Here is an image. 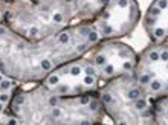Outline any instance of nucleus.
<instances>
[{
  "label": "nucleus",
  "mask_w": 168,
  "mask_h": 125,
  "mask_svg": "<svg viewBox=\"0 0 168 125\" xmlns=\"http://www.w3.org/2000/svg\"><path fill=\"white\" fill-rule=\"evenodd\" d=\"M127 98H129L130 101H136V99L142 98V89H141V87H132V89H129Z\"/></svg>",
  "instance_id": "1"
},
{
  "label": "nucleus",
  "mask_w": 168,
  "mask_h": 125,
  "mask_svg": "<svg viewBox=\"0 0 168 125\" xmlns=\"http://www.w3.org/2000/svg\"><path fill=\"white\" fill-rule=\"evenodd\" d=\"M99 37H101V35H99V32H98L96 29H90V31H89V34L86 35V38H87V41H86V43H87L89 46L95 44V43L99 41Z\"/></svg>",
  "instance_id": "2"
},
{
  "label": "nucleus",
  "mask_w": 168,
  "mask_h": 125,
  "mask_svg": "<svg viewBox=\"0 0 168 125\" xmlns=\"http://www.w3.org/2000/svg\"><path fill=\"white\" fill-rule=\"evenodd\" d=\"M99 102H102L104 105H115V104H116V99L113 98V95H112V93L104 91V93L101 95V101H99Z\"/></svg>",
  "instance_id": "3"
},
{
  "label": "nucleus",
  "mask_w": 168,
  "mask_h": 125,
  "mask_svg": "<svg viewBox=\"0 0 168 125\" xmlns=\"http://www.w3.org/2000/svg\"><path fill=\"white\" fill-rule=\"evenodd\" d=\"M57 40H58V43H60V44H69V43H71V40H72V34H71V32H67V31L60 32L58 37H57Z\"/></svg>",
  "instance_id": "4"
},
{
  "label": "nucleus",
  "mask_w": 168,
  "mask_h": 125,
  "mask_svg": "<svg viewBox=\"0 0 168 125\" xmlns=\"http://www.w3.org/2000/svg\"><path fill=\"white\" fill-rule=\"evenodd\" d=\"M133 102H134V108H136L138 112H144L145 108H148V102H147L145 98H139V99H136V101H133Z\"/></svg>",
  "instance_id": "5"
},
{
  "label": "nucleus",
  "mask_w": 168,
  "mask_h": 125,
  "mask_svg": "<svg viewBox=\"0 0 168 125\" xmlns=\"http://www.w3.org/2000/svg\"><path fill=\"white\" fill-rule=\"evenodd\" d=\"M87 108H89V112L96 113L98 110H101V102H99L96 98H93V99H90V101H89V104H87Z\"/></svg>",
  "instance_id": "6"
},
{
  "label": "nucleus",
  "mask_w": 168,
  "mask_h": 125,
  "mask_svg": "<svg viewBox=\"0 0 168 125\" xmlns=\"http://www.w3.org/2000/svg\"><path fill=\"white\" fill-rule=\"evenodd\" d=\"M52 67H54V64L50 60H48V58L40 60V70L41 72H49V70H52Z\"/></svg>",
  "instance_id": "7"
},
{
  "label": "nucleus",
  "mask_w": 168,
  "mask_h": 125,
  "mask_svg": "<svg viewBox=\"0 0 168 125\" xmlns=\"http://www.w3.org/2000/svg\"><path fill=\"white\" fill-rule=\"evenodd\" d=\"M106 64H108L107 57H106L104 54H98V55L95 57V66H98V67H104Z\"/></svg>",
  "instance_id": "8"
},
{
  "label": "nucleus",
  "mask_w": 168,
  "mask_h": 125,
  "mask_svg": "<svg viewBox=\"0 0 168 125\" xmlns=\"http://www.w3.org/2000/svg\"><path fill=\"white\" fill-rule=\"evenodd\" d=\"M148 86H150V90L155 91V93L162 90V81H159V80H151L148 82Z\"/></svg>",
  "instance_id": "9"
},
{
  "label": "nucleus",
  "mask_w": 168,
  "mask_h": 125,
  "mask_svg": "<svg viewBox=\"0 0 168 125\" xmlns=\"http://www.w3.org/2000/svg\"><path fill=\"white\" fill-rule=\"evenodd\" d=\"M138 84H141V86H148V82L151 81V76H150V73H142V75H138Z\"/></svg>",
  "instance_id": "10"
},
{
  "label": "nucleus",
  "mask_w": 168,
  "mask_h": 125,
  "mask_svg": "<svg viewBox=\"0 0 168 125\" xmlns=\"http://www.w3.org/2000/svg\"><path fill=\"white\" fill-rule=\"evenodd\" d=\"M50 117L52 119H60V117H63V108L61 107H52L50 108Z\"/></svg>",
  "instance_id": "11"
},
{
  "label": "nucleus",
  "mask_w": 168,
  "mask_h": 125,
  "mask_svg": "<svg viewBox=\"0 0 168 125\" xmlns=\"http://www.w3.org/2000/svg\"><path fill=\"white\" fill-rule=\"evenodd\" d=\"M160 14H162V11H159L156 6H155V3H153V5L148 8V14H147V17H151V18H155V20H156Z\"/></svg>",
  "instance_id": "12"
},
{
  "label": "nucleus",
  "mask_w": 168,
  "mask_h": 125,
  "mask_svg": "<svg viewBox=\"0 0 168 125\" xmlns=\"http://www.w3.org/2000/svg\"><path fill=\"white\" fill-rule=\"evenodd\" d=\"M52 22L55 24H61L64 22V12H52Z\"/></svg>",
  "instance_id": "13"
},
{
  "label": "nucleus",
  "mask_w": 168,
  "mask_h": 125,
  "mask_svg": "<svg viewBox=\"0 0 168 125\" xmlns=\"http://www.w3.org/2000/svg\"><path fill=\"white\" fill-rule=\"evenodd\" d=\"M60 81H61L60 75H57V73H52V75H50V76L48 78V84H49V86H58V84H60Z\"/></svg>",
  "instance_id": "14"
},
{
  "label": "nucleus",
  "mask_w": 168,
  "mask_h": 125,
  "mask_svg": "<svg viewBox=\"0 0 168 125\" xmlns=\"http://www.w3.org/2000/svg\"><path fill=\"white\" fill-rule=\"evenodd\" d=\"M81 72H83V69H81L80 64H73V66H71V69H69V73H71L72 76H78V75H81Z\"/></svg>",
  "instance_id": "15"
},
{
  "label": "nucleus",
  "mask_w": 168,
  "mask_h": 125,
  "mask_svg": "<svg viewBox=\"0 0 168 125\" xmlns=\"http://www.w3.org/2000/svg\"><path fill=\"white\" fill-rule=\"evenodd\" d=\"M148 60H150V63H156V61H159V50L151 49V50L148 52Z\"/></svg>",
  "instance_id": "16"
},
{
  "label": "nucleus",
  "mask_w": 168,
  "mask_h": 125,
  "mask_svg": "<svg viewBox=\"0 0 168 125\" xmlns=\"http://www.w3.org/2000/svg\"><path fill=\"white\" fill-rule=\"evenodd\" d=\"M11 81H8V80H3L2 81V82H0V91H2V93H6V91L9 90V89H11Z\"/></svg>",
  "instance_id": "17"
},
{
  "label": "nucleus",
  "mask_w": 168,
  "mask_h": 125,
  "mask_svg": "<svg viewBox=\"0 0 168 125\" xmlns=\"http://www.w3.org/2000/svg\"><path fill=\"white\" fill-rule=\"evenodd\" d=\"M84 73H86V76H95L96 78L95 66H86V67H84Z\"/></svg>",
  "instance_id": "18"
},
{
  "label": "nucleus",
  "mask_w": 168,
  "mask_h": 125,
  "mask_svg": "<svg viewBox=\"0 0 168 125\" xmlns=\"http://www.w3.org/2000/svg\"><path fill=\"white\" fill-rule=\"evenodd\" d=\"M102 73L107 75V76L113 75V73H115V66H113V64H106V66L102 67Z\"/></svg>",
  "instance_id": "19"
},
{
  "label": "nucleus",
  "mask_w": 168,
  "mask_h": 125,
  "mask_svg": "<svg viewBox=\"0 0 168 125\" xmlns=\"http://www.w3.org/2000/svg\"><path fill=\"white\" fill-rule=\"evenodd\" d=\"M165 35H167L165 28H157V29H155V32H153V37H156V38H164Z\"/></svg>",
  "instance_id": "20"
},
{
  "label": "nucleus",
  "mask_w": 168,
  "mask_h": 125,
  "mask_svg": "<svg viewBox=\"0 0 168 125\" xmlns=\"http://www.w3.org/2000/svg\"><path fill=\"white\" fill-rule=\"evenodd\" d=\"M95 81H96L95 76H84L83 84H84V86H87V87H92V86L95 84Z\"/></svg>",
  "instance_id": "21"
},
{
  "label": "nucleus",
  "mask_w": 168,
  "mask_h": 125,
  "mask_svg": "<svg viewBox=\"0 0 168 125\" xmlns=\"http://www.w3.org/2000/svg\"><path fill=\"white\" fill-rule=\"evenodd\" d=\"M89 49V44L87 43H80V44L75 46V50H76V54H83V52H86Z\"/></svg>",
  "instance_id": "22"
},
{
  "label": "nucleus",
  "mask_w": 168,
  "mask_h": 125,
  "mask_svg": "<svg viewBox=\"0 0 168 125\" xmlns=\"http://www.w3.org/2000/svg\"><path fill=\"white\" fill-rule=\"evenodd\" d=\"M167 0H157L156 3H155V6H156L157 9H159V11H165V9H167Z\"/></svg>",
  "instance_id": "23"
},
{
  "label": "nucleus",
  "mask_w": 168,
  "mask_h": 125,
  "mask_svg": "<svg viewBox=\"0 0 168 125\" xmlns=\"http://www.w3.org/2000/svg\"><path fill=\"white\" fill-rule=\"evenodd\" d=\"M57 87H58V91H60V93H64V95L71 93V87H69L67 84H58Z\"/></svg>",
  "instance_id": "24"
},
{
  "label": "nucleus",
  "mask_w": 168,
  "mask_h": 125,
  "mask_svg": "<svg viewBox=\"0 0 168 125\" xmlns=\"http://www.w3.org/2000/svg\"><path fill=\"white\" fill-rule=\"evenodd\" d=\"M58 101H60L58 96H49L48 98V104L50 105V108H52V107H57V105H58Z\"/></svg>",
  "instance_id": "25"
},
{
  "label": "nucleus",
  "mask_w": 168,
  "mask_h": 125,
  "mask_svg": "<svg viewBox=\"0 0 168 125\" xmlns=\"http://www.w3.org/2000/svg\"><path fill=\"white\" fill-rule=\"evenodd\" d=\"M122 69H124L125 72H132L133 69H134V64H133L132 61H129V60H125V63L122 64Z\"/></svg>",
  "instance_id": "26"
},
{
  "label": "nucleus",
  "mask_w": 168,
  "mask_h": 125,
  "mask_svg": "<svg viewBox=\"0 0 168 125\" xmlns=\"http://www.w3.org/2000/svg\"><path fill=\"white\" fill-rule=\"evenodd\" d=\"M167 58H168V52H167V49L164 47V49L159 52V60H160L162 63H167Z\"/></svg>",
  "instance_id": "27"
},
{
  "label": "nucleus",
  "mask_w": 168,
  "mask_h": 125,
  "mask_svg": "<svg viewBox=\"0 0 168 125\" xmlns=\"http://www.w3.org/2000/svg\"><path fill=\"white\" fill-rule=\"evenodd\" d=\"M23 104H24V96H22V95H20V96H17V98H15V101H14V105L20 107V105H23Z\"/></svg>",
  "instance_id": "28"
},
{
  "label": "nucleus",
  "mask_w": 168,
  "mask_h": 125,
  "mask_svg": "<svg viewBox=\"0 0 168 125\" xmlns=\"http://www.w3.org/2000/svg\"><path fill=\"white\" fill-rule=\"evenodd\" d=\"M8 101H9V95L8 93H0V102L6 104Z\"/></svg>",
  "instance_id": "29"
},
{
  "label": "nucleus",
  "mask_w": 168,
  "mask_h": 125,
  "mask_svg": "<svg viewBox=\"0 0 168 125\" xmlns=\"http://www.w3.org/2000/svg\"><path fill=\"white\" fill-rule=\"evenodd\" d=\"M116 5H118V6H119V8H125V6H127V5H129V2H127V0H125V2H124V0H121V2H118V3H116Z\"/></svg>",
  "instance_id": "30"
},
{
  "label": "nucleus",
  "mask_w": 168,
  "mask_h": 125,
  "mask_svg": "<svg viewBox=\"0 0 168 125\" xmlns=\"http://www.w3.org/2000/svg\"><path fill=\"white\" fill-rule=\"evenodd\" d=\"M6 32H8V31H6V28H3V26H0V37H2V35H5V34H6Z\"/></svg>",
  "instance_id": "31"
},
{
  "label": "nucleus",
  "mask_w": 168,
  "mask_h": 125,
  "mask_svg": "<svg viewBox=\"0 0 168 125\" xmlns=\"http://www.w3.org/2000/svg\"><path fill=\"white\" fill-rule=\"evenodd\" d=\"M8 125H17V119H9V121H8Z\"/></svg>",
  "instance_id": "32"
},
{
  "label": "nucleus",
  "mask_w": 168,
  "mask_h": 125,
  "mask_svg": "<svg viewBox=\"0 0 168 125\" xmlns=\"http://www.w3.org/2000/svg\"><path fill=\"white\" fill-rule=\"evenodd\" d=\"M116 125H129V124H127L125 121H118V122H116Z\"/></svg>",
  "instance_id": "33"
},
{
  "label": "nucleus",
  "mask_w": 168,
  "mask_h": 125,
  "mask_svg": "<svg viewBox=\"0 0 168 125\" xmlns=\"http://www.w3.org/2000/svg\"><path fill=\"white\" fill-rule=\"evenodd\" d=\"M0 112H3V104L0 102Z\"/></svg>",
  "instance_id": "34"
},
{
  "label": "nucleus",
  "mask_w": 168,
  "mask_h": 125,
  "mask_svg": "<svg viewBox=\"0 0 168 125\" xmlns=\"http://www.w3.org/2000/svg\"><path fill=\"white\" fill-rule=\"evenodd\" d=\"M2 81H3V76H2V73H0V82H2Z\"/></svg>",
  "instance_id": "35"
}]
</instances>
